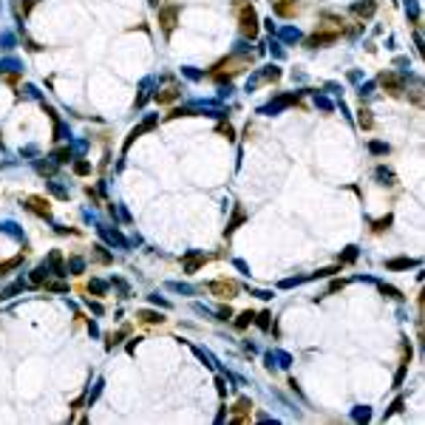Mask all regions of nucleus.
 I'll use <instances>...</instances> for the list:
<instances>
[{
    "instance_id": "obj_25",
    "label": "nucleus",
    "mask_w": 425,
    "mask_h": 425,
    "mask_svg": "<svg viewBox=\"0 0 425 425\" xmlns=\"http://www.w3.org/2000/svg\"><path fill=\"white\" fill-rule=\"evenodd\" d=\"M258 318V326L261 329H269V312H261V315H255Z\"/></svg>"
},
{
    "instance_id": "obj_11",
    "label": "nucleus",
    "mask_w": 425,
    "mask_h": 425,
    "mask_svg": "<svg viewBox=\"0 0 425 425\" xmlns=\"http://www.w3.org/2000/svg\"><path fill=\"white\" fill-rule=\"evenodd\" d=\"M249 411H252V403H249V400H238V403H235V414H238V417H235L232 423H247V420H249Z\"/></svg>"
},
{
    "instance_id": "obj_3",
    "label": "nucleus",
    "mask_w": 425,
    "mask_h": 425,
    "mask_svg": "<svg viewBox=\"0 0 425 425\" xmlns=\"http://www.w3.org/2000/svg\"><path fill=\"white\" fill-rule=\"evenodd\" d=\"M207 292L221 298V301H232L238 295V283L235 281H227V278H218V281H210L207 283Z\"/></svg>"
},
{
    "instance_id": "obj_28",
    "label": "nucleus",
    "mask_w": 425,
    "mask_h": 425,
    "mask_svg": "<svg viewBox=\"0 0 425 425\" xmlns=\"http://www.w3.org/2000/svg\"><path fill=\"white\" fill-rule=\"evenodd\" d=\"M380 289H383V295H389V298H400V292H397V289H394V286H386V283H383V286H380Z\"/></svg>"
},
{
    "instance_id": "obj_14",
    "label": "nucleus",
    "mask_w": 425,
    "mask_h": 425,
    "mask_svg": "<svg viewBox=\"0 0 425 425\" xmlns=\"http://www.w3.org/2000/svg\"><path fill=\"white\" fill-rule=\"evenodd\" d=\"M20 264H23V255H15V258L3 261V264H0V275H9L12 269H17V266H20Z\"/></svg>"
},
{
    "instance_id": "obj_16",
    "label": "nucleus",
    "mask_w": 425,
    "mask_h": 425,
    "mask_svg": "<svg viewBox=\"0 0 425 425\" xmlns=\"http://www.w3.org/2000/svg\"><path fill=\"white\" fill-rule=\"evenodd\" d=\"M252 320H255V312H249V309H247V312H241V315H238L235 326H238V329H247L249 323H252Z\"/></svg>"
},
{
    "instance_id": "obj_18",
    "label": "nucleus",
    "mask_w": 425,
    "mask_h": 425,
    "mask_svg": "<svg viewBox=\"0 0 425 425\" xmlns=\"http://www.w3.org/2000/svg\"><path fill=\"white\" fill-rule=\"evenodd\" d=\"M46 275H49V269L46 266H37L32 272V283H46Z\"/></svg>"
},
{
    "instance_id": "obj_21",
    "label": "nucleus",
    "mask_w": 425,
    "mask_h": 425,
    "mask_svg": "<svg viewBox=\"0 0 425 425\" xmlns=\"http://www.w3.org/2000/svg\"><path fill=\"white\" fill-rule=\"evenodd\" d=\"M125 335H128V326H125V329H119L116 335H108V349H111V346H116L119 340H122V337H125Z\"/></svg>"
},
{
    "instance_id": "obj_20",
    "label": "nucleus",
    "mask_w": 425,
    "mask_h": 425,
    "mask_svg": "<svg viewBox=\"0 0 425 425\" xmlns=\"http://www.w3.org/2000/svg\"><path fill=\"white\" fill-rule=\"evenodd\" d=\"M377 179H383V184H394V173L386 170V167H380V170H377Z\"/></svg>"
},
{
    "instance_id": "obj_2",
    "label": "nucleus",
    "mask_w": 425,
    "mask_h": 425,
    "mask_svg": "<svg viewBox=\"0 0 425 425\" xmlns=\"http://www.w3.org/2000/svg\"><path fill=\"white\" fill-rule=\"evenodd\" d=\"M247 68V60H241V57H230V60H224V63H218V66L210 71V77L212 80H230V77H235L238 71H244Z\"/></svg>"
},
{
    "instance_id": "obj_15",
    "label": "nucleus",
    "mask_w": 425,
    "mask_h": 425,
    "mask_svg": "<svg viewBox=\"0 0 425 425\" xmlns=\"http://www.w3.org/2000/svg\"><path fill=\"white\" fill-rule=\"evenodd\" d=\"M176 97H179V88H173V85H170V88H164L162 94H156V99H159L162 105H164V102H173Z\"/></svg>"
},
{
    "instance_id": "obj_27",
    "label": "nucleus",
    "mask_w": 425,
    "mask_h": 425,
    "mask_svg": "<svg viewBox=\"0 0 425 425\" xmlns=\"http://www.w3.org/2000/svg\"><path fill=\"white\" fill-rule=\"evenodd\" d=\"M218 131L224 133L227 139H232V136H235V131H232V125H218Z\"/></svg>"
},
{
    "instance_id": "obj_1",
    "label": "nucleus",
    "mask_w": 425,
    "mask_h": 425,
    "mask_svg": "<svg viewBox=\"0 0 425 425\" xmlns=\"http://www.w3.org/2000/svg\"><path fill=\"white\" fill-rule=\"evenodd\" d=\"M238 29H241V34L244 37H258V15H255V9L247 3V6H241L238 9Z\"/></svg>"
},
{
    "instance_id": "obj_32",
    "label": "nucleus",
    "mask_w": 425,
    "mask_h": 425,
    "mask_svg": "<svg viewBox=\"0 0 425 425\" xmlns=\"http://www.w3.org/2000/svg\"><path fill=\"white\" fill-rule=\"evenodd\" d=\"M354 255H357V252H354V247H349V252H346L343 261H354Z\"/></svg>"
},
{
    "instance_id": "obj_13",
    "label": "nucleus",
    "mask_w": 425,
    "mask_h": 425,
    "mask_svg": "<svg viewBox=\"0 0 425 425\" xmlns=\"http://www.w3.org/2000/svg\"><path fill=\"white\" fill-rule=\"evenodd\" d=\"M414 258H391V261H386V269H408V266H414Z\"/></svg>"
},
{
    "instance_id": "obj_22",
    "label": "nucleus",
    "mask_w": 425,
    "mask_h": 425,
    "mask_svg": "<svg viewBox=\"0 0 425 425\" xmlns=\"http://www.w3.org/2000/svg\"><path fill=\"white\" fill-rule=\"evenodd\" d=\"M74 173H77V176H88V173H91V164L88 162H74Z\"/></svg>"
},
{
    "instance_id": "obj_26",
    "label": "nucleus",
    "mask_w": 425,
    "mask_h": 425,
    "mask_svg": "<svg viewBox=\"0 0 425 425\" xmlns=\"http://www.w3.org/2000/svg\"><path fill=\"white\" fill-rule=\"evenodd\" d=\"M372 153H389V145H383V142H372Z\"/></svg>"
},
{
    "instance_id": "obj_17",
    "label": "nucleus",
    "mask_w": 425,
    "mask_h": 425,
    "mask_svg": "<svg viewBox=\"0 0 425 425\" xmlns=\"http://www.w3.org/2000/svg\"><path fill=\"white\" fill-rule=\"evenodd\" d=\"M136 318H139L142 323H162V320H164L162 315H156V312H139Z\"/></svg>"
},
{
    "instance_id": "obj_9",
    "label": "nucleus",
    "mask_w": 425,
    "mask_h": 425,
    "mask_svg": "<svg viewBox=\"0 0 425 425\" xmlns=\"http://www.w3.org/2000/svg\"><path fill=\"white\" fill-rule=\"evenodd\" d=\"M352 12H354L357 17H363V20H369V17H374L377 3H374V0H357V3L352 6Z\"/></svg>"
},
{
    "instance_id": "obj_12",
    "label": "nucleus",
    "mask_w": 425,
    "mask_h": 425,
    "mask_svg": "<svg viewBox=\"0 0 425 425\" xmlns=\"http://www.w3.org/2000/svg\"><path fill=\"white\" fill-rule=\"evenodd\" d=\"M357 125L363 128V131H372V128H374V116H372L369 108H360L357 111Z\"/></svg>"
},
{
    "instance_id": "obj_5",
    "label": "nucleus",
    "mask_w": 425,
    "mask_h": 425,
    "mask_svg": "<svg viewBox=\"0 0 425 425\" xmlns=\"http://www.w3.org/2000/svg\"><path fill=\"white\" fill-rule=\"evenodd\" d=\"M176 23H179V6H164V9H159V26H162L164 34L173 32Z\"/></svg>"
},
{
    "instance_id": "obj_4",
    "label": "nucleus",
    "mask_w": 425,
    "mask_h": 425,
    "mask_svg": "<svg viewBox=\"0 0 425 425\" xmlns=\"http://www.w3.org/2000/svg\"><path fill=\"white\" fill-rule=\"evenodd\" d=\"M380 85H383L391 97H400V94H403V88H406L403 77H400V74H394V71H383V74H380Z\"/></svg>"
},
{
    "instance_id": "obj_31",
    "label": "nucleus",
    "mask_w": 425,
    "mask_h": 425,
    "mask_svg": "<svg viewBox=\"0 0 425 425\" xmlns=\"http://www.w3.org/2000/svg\"><path fill=\"white\" fill-rule=\"evenodd\" d=\"M91 289H94V292H102V289H105V283H102V281H94V283H91Z\"/></svg>"
},
{
    "instance_id": "obj_30",
    "label": "nucleus",
    "mask_w": 425,
    "mask_h": 425,
    "mask_svg": "<svg viewBox=\"0 0 425 425\" xmlns=\"http://www.w3.org/2000/svg\"><path fill=\"white\" fill-rule=\"evenodd\" d=\"M397 411H403V400H394V406H391L389 414H397Z\"/></svg>"
},
{
    "instance_id": "obj_19",
    "label": "nucleus",
    "mask_w": 425,
    "mask_h": 425,
    "mask_svg": "<svg viewBox=\"0 0 425 425\" xmlns=\"http://www.w3.org/2000/svg\"><path fill=\"white\" fill-rule=\"evenodd\" d=\"M46 289H49V292H68V283H63V281H51V283H46Z\"/></svg>"
},
{
    "instance_id": "obj_6",
    "label": "nucleus",
    "mask_w": 425,
    "mask_h": 425,
    "mask_svg": "<svg viewBox=\"0 0 425 425\" xmlns=\"http://www.w3.org/2000/svg\"><path fill=\"white\" fill-rule=\"evenodd\" d=\"M204 261H207V255H201V252H187V255L181 258V269H184L187 275H193V272H198V269L204 266Z\"/></svg>"
},
{
    "instance_id": "obj_23",
    "label": "nucleus",
    "mask_w": 425,
    "mask_h": 425,
    "mask_svg": "<svg viewBox=\"0 0 425 425\" xmlns=\"http://www.w3.org/2000/svg\"><path fill=\"white\" fill-rule=\"evenodd\" d=\"M68 159H71V150H68V147L54 150V162H68Z\"/></svg>"
},
{
    "instance_id": "obj_8",
    "label": "nucleus",
    "mask_w": 425,
    "mask_h": 425,
    "mask_svg": "<svg viewBox=\"0 0 425 425\" xmlns=\"http://www.w3.org/2000/svg\"><path fill=\"white\" fill-rule=\"evenodd\" d=\"M337 37H340V32H315L309 40H306V46H309V49H320V46H329V43H335Z\"/></svg>"
},
{
    "instance_id": "obj_29",
    "label": "nucleus",
    "mask_w": 425,
    "mask_h": 425,
    "mask_svg": "<svg viewBox=\"0 0 425 425\" xmlns=\"http://www.w3.org/2000/svg\"><path fill=\"white\" fill-rule=\"evenodd\" d=\"M218 318H221V320H230V318H232V312H230V306H224V309L218 312Z\"/></svg>"
},
{
    "instance_id": "obj_24",
    "label": "nucleus",
    "mask_w": 425,
    "mask_h": 425,
    "mask_svg": "<svg viewBox=\"0 0 425 425\" xmlns=\"http://www.w3.org/2000/svg\"><path fill=\"white\" fill-rule=\"evenodd\" d=\"M389 224H391V215H386V218H380V221H374V232H383V230H389Z\"/></svg>"
},
{
    "instance_id": "obj_10",
    "label": "nucleus",
    "mask_w": 425,
    "mask_h": 425,
    "mask_svg": "<svg viewBox=\"0 0 425 425\" xmlns=\"http://www.w3.org/2000/svg\"><path fill=\"white\" fill-rule=\"evenodd\" d=\"M275 15L289 20V17L298 15V3H295V0H275Z\"/></svg>"
},
{
    "instance_id": "obj_7",
    "label": "nucleus",
    "mask_w": 425,
    "mask_h": 425,
    "mask_svg": "<svg viewBox=\"0 0 425 425\" xmlns=\"http://www.w3.org/2000/svg\"><path fill=\"white\" fill-rule=\"evenodd\" d=\"M26 207H29L34 215H43V218H49V215H51L49 198H43V196H29V198H26Z\"/></svg>"
}]
</instances>
